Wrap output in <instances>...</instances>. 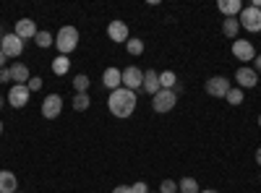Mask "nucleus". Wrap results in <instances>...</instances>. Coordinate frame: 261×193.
<instances>
[{
    "mask_svg": "<svg viewBox=\"0 0 261 193\" xmlns=\"http://www.w3.org/2000/svg\"><path fill=\"white\" fill-rule=\"evenodd\" d=\"M136 104H139L136 92H130L125 87L110 92V99H107V107H110V113L115 118H130V115H134V110H136Z\"/></svg>",
    "mask_w": 261,
    "mask_h": 193,
    "instance_id": "f257e3e1",
    "label": "nucleus"
},
{
    "mask_svg": "<svg viewBox=\"0 0 261 193\" xmlns=\"http://www.w3.org/2000/svg\"><path fill=\"white\" fill-rule=\"evenodd\" d=\"M55 47L60 50V55H71L79 47V29L76 26H63L55 34Z\"/></svg>",
    "mask_w": 261,
    "mask_h": 193,
    "instance_id": "f03ea898",
    "label": "nucleus"
},
{
    "mask_svg": "<svg viewBox=\"0 0 261 193\" xmlns=\"http://www.w3.org/2000/svg\"><path fill=\"white\" fill-rule=\"evenodd\" d=\"M204 89H206V94H209V97H214V99H225V97H227V92L232 89V84H230L225 76H212V78H206Z\"/></svg>",
    "mask_w": 261,
    "mask_h": 193,
    "instance_id": "7ed1b4c3",
    "label": "nucleus"
},
{
    "mask_svg": "<svg viewBox=\"0 0 261 193\" xmlns=\"http://www.w3.org/2000/svg\"><path fill=\"white\" fill-rule=\"evenodd\" d=\"M175 102H178V94L172 89H162L160 94L151 97V107H154V113H160V115L170 113L172 107H175Z\"/></svg>",
    "mask_w": 261,
    "mask_h": 193,
    "instance_id": "20e7f679",
    "label": "nucleus"
},
{
    "mask_svg": "<svg viewBox=\"0 0 261 193\" xmlns=\"http://www.w3.org/2000/svg\"><path fill=\"white\" fill-rule=\"evenodd\" d=\"M238 21H241V29H246V32H261V11H256V8H251V6H246L243 11H241V16H238Z\"/></svg>",
    "mask_w": 261,
    "mask_h": 193,
    "instance_id": "39448f33",
    "label": "nucleus"
},
{
    "mask_svg": "<svg viewBox=\"0 0 261 193\" xmlns=\"http://www.w3.org/2000/svg\"><path fill=\"white\" fill-rule=\"evenodd\" d=\"M29 97H32V92H29L27 84H13V87L8 89V104L16 107V110L27 107L29 104Z\"/></svg>",
    "mask_w": 261,
    "mask_h": 193,
    "instance_id": "423d86ee",
    "label": "nucleus"
},
{
    "mask_svg": "<svg viewBox=\"0 0 261 193\" xmlns=\"http://www.w3.org/2000/svg\"><path fill=\"white\" fill-rule=\"evenodd\" d=\"M60 113H63V97L60 94H47L45 99H42V118L53 120Z\"/></svg>",
    "mask_w": 261,
    "mask_h": 193,
    "instance_id": "0eeeda50",
    "label": "nucleus"
},
{
    "mask_svg": "<svg viewBox=\"0 0 261 193\" xmlns=\"http://www.w3.org/2000/svg\"><path fill=\"white\" fill-rule=\"evenodd\" d=\"M0 50L6 52V58H18L21 52H24V39L11 32V34L3 37V42H0Z\"/></svg>",
    "mask_w": 261,
    "mask_h": 193,
    "instance_id": "6e6552de",
    "label": "nucleus"
},
{
    "mask_svg": "<svg viewBox=\"0 0 261 193\" xmlns=\"http://www.w3.org/2000/svg\"><path fill=\"white\" fill-rule=\"evenodd\" d=\"M123 87L130 89V92L141 89V87H144V71L136 68V66H128V68L123 71Z\"/></svg>",
    "mask_w": 261,
    "mask_h": 193,
    "instance_id": "1a4fd4ad",
    "label": "nucleus"
},
{
    "mask_svg": "<svg viewBox=\"0 0 261 193\" xmlns=\"http://www.w3.org/2000/svg\"><path fill=\"white\" fill-rule=\"evenodd\" d=\"M232 55L241 63H251L256 58V50L248 39H232Z\"/></svg>",
    "mask_w": 261,
    "mask_h": 193,
    "instance_id": "9d476101",
    "label": "nucleus"
},
{
    "mask_svg": "<svg viewBox=\"0 0 261 193\" xmlns=\"http://www.w3.org/2000/svg\"><path fill=\"white\" fill-rule=\"evenodd\" d=\"M235 81L241 84V89H253L258 84V73L253 68H248V66H241L235 71Z\"/></svg>",
    "mask_w": 261,
    "mask_h": 193,
    "instance_id": "9b49d317",
    "label": "nucleus"
},
{
    "mask_svg": "<svg viewBox=\"0 0 261 193\" xmlns=\"http://www.w3.org/2000/svg\"><path fill=\"white\" fill-rule=\"evenodd\" d=\"M37 32H39V29H37V24H34L32 18H18V21H16V29H13V34L21 37V39H34Z\"/></svg>",
    "mask_w": 261,
    "mask_h": 193,
    "instance_id": "f8f14e48",
    "label": "nucleus"
},
{
    "mask_svg": "<svg viewBox=\"0 0 261 193\" xmlns=\"http://www.w3.org/2000/svg\"><path fill=\"white\" fill-rule=\"evenodd\" d=\"M149 97H154V94H160L162 92V84H160V73L157 71H144V87H141Z\"/></svg>",
    "mask_w": 261,
    "mask_h": 193,
    "instance_id": "ddd939ff",
    "label": "nucleus"
},
{
    "mask_svg": "<svg viewBox=\"0 0 261 193\" xmlns=\"http://www.w3.org/2000/svg\"><path fill=\"white\" fill-rule=\"evenodd\" d=\"M107 37H110V42H128L125 21H110V24H107Z\"/></svg>",
    "mask_w": 261,
    "mask_h": 193,
    "instance_id": "4468645a",
    "label": "nucleus"
},
{
    "mask_svg": "<svg viewBox=\"0 0 261 193\" xmlns=\"http://www.w3.org/2000/svg\"><path fill=\"white\" fill-rule=\"evenodd\" d=\"M217 8H220V13L225 18H238V16H241V11H243V3H241V0H220Z\"/></svg>",
    "mask_w": 261,
    "mask_h": 193,
    "instance_id": "2eb2a0df",
    "label": "nucleus"
},
{
    "mask_svg": "<svg viewBox=\"0 0 261 193\" xmlns=\"http://www.w3.org/2000/svg\"><path fill=\"white\" fill-rule=\"evenodd\" d=\"M102 84L110 92H115V89H120L123 87V71H118V68H107L105 73H102Z\"/></svg>",
    "mask_w": 261,
    "mask_h": 193,
    "instance_id": "dca6fc26",
    "label": "nucleus"
},
{
    "mask_svg": "<svg viewBox=\"0 0 261 193\" xmlns=\"http://www.w3.org/2000/svg\"><path fill=\"white\" fill-rule=\"evenodd\" d=\"M29 66L27 63H13L11 66V81H16V84H29Z\"/></svg>",
    "mask_w": 261,
    "mask_h": 193,
    "instance_id": "f3484780",
    "label": "nucleus"
},
{
    "mask_svg": "<svg viewBox=\"0 0 261 193\" xmlns=\"http://www.w3.org/2000/svg\"><path fill=\"white\" fill-rule=\"evenodd\" d=\"M16 188H18L16 175L8 170H0V193H16Z\"/></svg>",
    "mask_w": 261,
    "mask_h": 193,
    "instance_id": "a211bd4d",
    "label": "nucleus"
},
{
    "mask_svg": "<svg viewBox=\"0 0 261 193\" xmlns=\"http://www.w3.org/2000/svg\"><path fill=\"white\" fill-rule=\"evenodd\" d=\"M238 32H241V21L238 18H225L222 21V34L230 39H238Z\"/></svg>",
    "mask_w": 261,
    "mask_h": 193,
    "instance_id": "6ab92c4d",
    "label": "nucleus"
},
{
    "mask_svg": "<svg viewBox=\"0 0 261 193\" xmlns=\"http://www.w3.org/2000/svg\"><path fill=\"white\" fill-rule=\"evenodd\" d=\"M68 68H71L68 55H58V58L53 60V73H55V76H65V73H68Z\"/></svg>",
    "mask_w": 261,
    "mask_h": 193,
    "instance_id": "aec40b11",
    "label": "nucleus"
},
{
    "mask_svg": "<svg viewBox=\"0 0 261 193\" xmlns=\"http://www.w3.org/2000/svg\"><path fill=\"white\" fill-rule=\"evenodd\" d=\"M89 76H84V73H79V76H73V89H76V94H89Z\"/></svg>",
    "mask_w": 261,
    "mask_h": 193,
    "instance_id": "412c9836",
    "label": "nucleus"
},
{
    "mask_svg": "<svg viewBox=\"0 0 261 193\" xmlns=\"http://www.w3.org/2000/svg\"><path fill=\"white\" fill-rule=\"evenodd\" d=\"M89 104H92V97L89 94H76L73 97V110L76 113H86V110H89Z\"/></svg>",
    "mask_w": 261,
    "mask_h": 193,
    "instance_id": "4be33fe9",
    "label": "nucleus"
},
{
    "mask_svg": "<svg viewBox=\"0 0 261 193\" xmlns=\"http://www.w3.org/2000/svg\"><path fill=\"white\" fill-rule=\"evenodd\" d=\"M125 50H128L130 55H144V42H141L139 37H128V42H125Z\"/></svg>",
    "mask_w": 261,
    "mask_h": 193,
    "instance_id": "5701e85b",
    "label": "nucleus"
},
{
    "mask_svg": "<svg viewBox=\"0 0 261 193\" xmlns=\"http://www.w3.org/2000/svg\"><path fill=\"white\" fill-rule=\"evenodd\" d=\"M178 190H180V193H201L199 183H196L193 178H183V180L178 183Z\"/></svg>",
    "mask_w": 261,
    "mask_h": 193,
    "instance_id": "b1692460",
    "label": "nucleus"
},
{
    "mask_svg": "<svg viewBox=\"0 0 261 193\" xmlns=\"http://www.w3.org/2000/svg\"><path fill=\"white\" fill-rule=\"evenodd\" d=\"M160 84H162V89H175L178 76L172 73V71H162V73H160Z\"/></svg>",
    "mask_w": 261,
    "mask_h": 193,
    "instance_id": "393cba45",
    "label": "nucleus"
},
{
    "mask_svg": "<svg viewBox=\"0 0 261 193\" xmlns=\"http://www.w3.org/2000/svg\"><path fill=\"white\" fill-rule=\"evenodd\" d=\"M34 42H37L39 47H53V45H55V37H53L50 32H37Z\"/></svg>",
    "mask_w": 261,
    "mask_h": 193,
    "instance_id": "a878e982",
    "label": "nucleus"
},
{
    "mask_svg": "<svg viewBox=\"0 0 261 193\" xmlns=\"http://www.w3.org/2000/svg\"><path fill=\"white\" fill-rule=\"evenodd\" d=\"M225 99H227L230 104H235V107H238V104H243V89H241V87H232V89L227 92Z\"/></svg>",
    "mask_w": 261,
    "mask_h": 193,
    "instance_id": "bb28decb",
    "label": "nucleus"
},
{
    "mask_svg": "<svg viewBox=\"0 0 261 193\" xmlns=\"http://www.w3.org/2000/svg\"><path fill=\"white\" fill-rule=\"evenodd\" d=\"M160 193H178V183L175 180H162Z\"/></svg>",
    "mask_w": 261,
    "mask_h": 193,
    "instance_id": "cd10ccee",
    "label": "nucleus"
},
{
    "mask_svg": "<svg viewBox=\"0 0 261 193\" xmlns=\"http://www.w3.org/2000/svg\"><path fill=\"white\" fill-rule=\"evenodd\" d=\"M27 87H29V92H39V89H42V78H39V76H32Z\"/></svg>",
    "mask_w": 261,
    "mask_h": 193,
    "instance_id": "c85d7f7f",
    "label": "nucleus"
},
{
    "mask_svg": "<svg viewBox=\"0 0 261 193\" xmlns=\"http://www.w3.org/2000/svg\"><path fill=\"white\" fill-rule=\"evenodd\" d=\"M130 190H134V193H149V185H146L144 180H139V183L130 185Z\"/></svg>",
    "mask_w": 261,
    "mask_h": 193,
    "instance_id": "c756f323",
    "label": "nucleus"
},
{
    "mask_svg": "<svg viewBox=\"0 0 261 193\" xmlns=\"http://www.w3.org/2000/svg\"><path fill=\"white\" fill-rule=\"evenodd\" d=\"M0 81H11V68H3V71H0Z\"/></svg>",
    "mask_w": 261,
    "mask_h": 193,
    "instance_id": "7c9ffc66",
    "label": "nucleus"
},
{
    "mask_svg": "<svg viewBox=\"0 0 261 193\" xmlns=\"http://www.w3.org/2000/svg\"><path fill=\"white\" fill-rule=\"evenodd\" d=\"M113 193H134V190H130V185H118L113 188Z\"/></svg>",
    "mask_w": 261,
    "mask_h": 193,
    "instance_id": "2f4dec72",
    "label": "nucleus"
},
{
    "mask_svg": "<svg viewBox=\"0 0 261 193\" xmlns=\"http://www.w3.org/2000/svg\"><path fill=\"white\" fill-rule=\"evenodd\" d=\"M3 68H6V52L0 50V71H3Z\"/></svg>",
    "mask_w": 261,
    "mask_h": 193,
    "instance_id": "473e14b6",
    "label": "nucleus"
},
{
    "mask_svg": "<svg viewBox=\"0 0 261 193\" xmlns=\"http://www.w3.org/2000/svg\"><path fill=\"white\" fill-rule=\"evenodd\" d=\"M253 60H256V68H253V71H256V73H258V71H261V55H256V58H253Z\"/></svg>",
    "mask_w": 261,
    "mask_h": 193,
    "instance_id": "72a5a7b5",
    "label": "nucleus"
},
{
    "mask_svg": "<svg viewBox=\"0 0 261 193\" xmlns=\"http://www.w3.org/2000/svg\"><path fill=\"white\" fill-rule=\"evenodd\" d=\"M256 162H258V164H261V146H258V149H256Z\"/></svg>",
    "mask_w": 261,
    "mask_h": 193,
    "instance_id": "f704fd0d",
    "label": "nucleus"
},
{
    "mask_svg": "<svg viewBox=\"0 0 261 193\" xmlns=\"http://www.w3.org/2000/svg\"><path fill=\"white\" fill-rule=\"evenodd\" d=\"M201 193H220V190H214V188H206V190H201Z\"/></svg>",
    "mask_w": 261,
    "mask_h": 193,
    "instance_id": "c9c22d12",
    "label": "nucleus"
},
{
    "mask_svg": "<svg viewBox=\"0 0 261 193\" xmlns=\"http://www.w3.org/2000/svg\"><path fill=\"white\" fill-rule=\"evenodd\" d=\"M3 107H6V99H3V97H0V110H3Z\"/></svg>",
    "mask_w": 261,
    "mask_h": 193,
    "instance_id": "e433bc0d",
    "label": "nucleus"
},
{
    "mask_svg": "<svg viewBox=\"0 0 261 193\" xmlns=\"http://www.w3.org/2000/svg\"><path fill=\"white\" fill-rule=\"evenodd\" d=\"M0 133H3V120H0Z\"/></svg>",
    "mask_w": 261,
    "mask_h": 193,
    "instance_id": "4c0bfd02",
    "label": "nucleus"
},
{
    "mask_svg": "<svg viewBox=\"0 0 261 193\" xmlns=\"http://www.w3.org/2000/svg\"><path fill=\"white\" fill-rule=\"evenodd\" d=\"M258 125H261V115H258Z\"/></svg>",
    "mask_w": 261,
    "mask_h": 193,
    "instance_id": "58836bf2",
    "label": "nucleus"
},
{
    "mask_svg": "<svg viewBox=\"0 0 261 193\" xmlns=\"http://www.w3.org/2000/svg\"><path fill=\"white\" fill-rule=\"evenodd\" d=\"M0 42H3V34H0Z\"/></svg>",
    "mask_w": 261,
    "mask_h": 193,
    "instance_id": "ea45409f",
    "label": "nucleus"
},
{
    "mask_svg": "<svg viewBox=\"0 0 261 193\" xmlns=\"http://www.w3.org/2000/svg\"><path fill=\"white\" fill-rule=\"evenodd\" d=\"M149 193H151V190H149ZM157 193H160V190H157Z\"/></svg>",
    "mask_w": 261,
    "mask_h": 193,
    "instance_id": "a19ab883",
    "label": "nucleus"
},
{
    "mask_svg": "<svg viewBox=\"0 0 261 193\" xmlns=\"http://www.w3.org/2000/svg\"><path fill=\"white\" fill-rule=\"evenodd\" d=\"M0 84H3V81H0Z\"/></svg>",
    "mask_w": 261,
    "mask_h": 193,
    "instance_id": "79ce46f5",
    "label": "nucleus"
},
{
    "mask_svg": "<svg viewBox=\"0 0 261 193\" xmlns=\"http://www.w3.org/2000/svg\"><path fill=\"white\" fill-rule=\"evenodd\" d=\"M258 180H261V178H258Z\"/></svg>",
    "mask_w": 261,
    "mask_h": 193,
    "instance_id": "37998d69",
    "label": "nucleus"
},
{
    "mask_svg": "<svg viewBox=\"0 0 261 193\" xmlns=\"http://www.w3.org/2000/svg\"><path fill=\"white\" fill-rule=\"evenodd\" d=\"M16 193H18V190H16Z\"/></svg>",
    "mask_w": 261,
    "mask_h": 193,
    "instance_id": "c03bdc74",
    "label": "nucleus"
}]
</instances>
